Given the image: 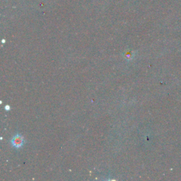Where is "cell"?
Listing matches in <instances>:
<instances>
[{"label": "cell", "mask_w": 181, "mask_h": 181, "mask_svg": "<svg viewBox=\"0 0 181 181\" xmlns=\"http://www.w3.org/2000/svg\"><path fill=\"white\" fill-rule=\"evenodd\" d=\"M5 110H10V106H9V105H6V106H5Z\"/></svg>", "instance_id": "2"}, {"label": "cell", "mask_w": 181, "mask_h": 181, "mask_svg": "<svg viewBox=\"0 0 181 181\" xmlns=\"http://www.w3.org/2000/svg\"><path fill=\"white\" fill-rule=\"evenodd\" d=\"M24 144L23 137L20 134H16L12 139V145L16 148H21Z\"/></svg>", "instance_id": "1"}]
</instances>
